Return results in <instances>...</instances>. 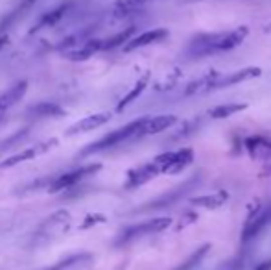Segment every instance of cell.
<instances>
[{"label":"cell","mask_w":271,"mask_h":270,"mask_svg":"<svg viewBox=\"0 0 271 270\" xmlns=\"http://www.w3.org/2000/svg\"><path fill=\"white\" fill-rule=\"evenodd\" d=\"M249 28L247 26H240L234 28L232 32L227 34H201L198 37H194L190 46H188V54L196 56V58H203L209 54H216V52H227L232 50L247 39Z\"/></svg>","instance_id":"6da1fadb"},{"label":"cell","mask_w":271,"mask_h":270,"mask_svg":"<svg viewBox=\"0 0 271 270\" xmlns=\"http://www.w3.org/2000/svg\"><path fill=\"white\" fill-rule=\"evenodd\" d=\"M141 128H142V119L139 121H133L125 126L114 130V132L103 135L102 139H98L94 143H90L87 148L81 150V155H90V154H98V152H103V150L114 148L122 143H127V141H133V139H141Z\"/></svg>","instance_id":"7a4b0ae2"},{"label":"cell","mask_w":271,"mask_h":270,"mask_svg":"<svg viewBox=\"0 0 271 270\" xmlns=\"http://www.w3.org/2000/svg\"><path fill=\"white\" fill-rule=\"evenodd\" d=\"M174 220L170 219V217H159V219H152L148 220V222H142V224H137V226H131L127 230H124V233L120 235L118 239V244H124V242H129L137 237H142V235H150V233H161V231L168 230L170 226H172Z\"/></svg>","instance_id":"3957f363"},{"label":"cell","mask_w":271,"mask_h":270,"mask_svg":"<svg viewBox=\"0 0 271 270\" xmlns=\"http://www.w3.org/2000/svg\"><path fill=\"white\" fill-rule=\"evenodd\" d=\"M245 150L253 161L262 163V178L271 176V143L264 137H247L245 139Z\"/></svg>","instance_id":"277c9868"},{"label":"cell","mask_w":271,"mask_h":270,"mask_svg":"<svg viewBox=\"0 0 271 270\" xmlns=\"http://www.w3.org/2000/svg\"><path fill=\"white\" fill-rule=\"evenodd\" d=\"M271 222V206L267 207H258L254 213H251L247 217V222H245V228L242 231V242L253 241L254 237L258 235L260 231L264 230L265 226Z\"/></svg>","instance_id":"5b68a950"},{"label":"cell","mask_w":271,"mask_h":270,"mask_svg":"<svg viewBox=\"0 0 271 270\" xmlns=\"http://www.w3.org/2000/svg\"><path fill=\"white\" fill-rule=\"evenodd\" d=\"M102 168V165H87V167H79L72 172H65L61 176H57V179H54V184L50 185V193H56V191H63V189H68V187H72L76 185L78 182H81L83 178L87 176H92L94 172H98Z\"/></svg>","instance_id":"8992f818"},{"label":"cell","mask_w":271,"mask_h":270,"mask_svg":"<svg viewBox=\"0 0 271 270\" xmlns=\"http://www.w3.org/2000/svg\"><path fill=\"white\" fill-rule=\"evenodd\" d=\"M258 76H262V69L260 67H243V69L229 72V74H220V78L216 81V89L232 87L236 85V83H243V81H249L253 80V78H258Z\"/></svg>","instance_id":"52a82bcc"},{"label":"cell","mask_w":271,"mask_h":270,"mask_svg":"<svg viewBox=\"0 0 271 270\" xmlns=\"http://www.w3.org/2000/svg\"><path fill=\"white\" fill-rule=\"evenodd\" d=\"M177 124V117L175 115H155V117H142V128L141 137L146 135H155V133L166 132L172 126Z\"/></svg>","instance_id":"ba28073f"},{"label":"cell","mask_w":271,"mask_h":270,"mask_svg":"<svg viewBox=\"0 0 271 270\" xmlns=\"http://www.w3.org/2000/svg\"><path fill=\"white\" fill-rule=\"evenodd\" d=\"M161 172V168L155 161H150L146 165H142L139 168H133L127 172V182H125V187L127 189H135V187H141V185L148 184L150 179H153L155 176H159Z\"/></svg>","instance_id":"9c48e42d"},{"label":"cell","mask_w":271,"mask_h":270,"mask_svg":"<svg viewBox=\"0 0 271 270\" xmlns=\"http://www.w3.org/2000/svg\"><path fill=\"white\" fill-rule=\"evenodd\" d=\"M170 35V32L166 28H153V30H148L144 34L137 35L133 39L124 46V52H133L137 48H144V46H150V45H155V43H161L164 41L166 37Z\"/></svg>","instance_id":"30bf717a"},{"label":"cell","mask_w":271,"mask_h":270,"mask_svg":"<svg viewBox=\"0 0 271 270\" xmlns=\"http://www.w3.org/2000/svg\"><path fill=\"white\" fill-rule=\"evenodd\" d=\"M52 144H57V139H50L48 143L45 144H39V146H32L28 150H23V152H19L15 155H10L8 159H4L0 163V168H10V167H15L19 163H23V161H30L32 157L35 155H39L41 152H46L48 148H52Z\"/></svg>","instance_id":"8fae6325"},{"label":"cell","mask_w":271,"mask_h":270,"mask_svg":"<svg viewBox=\"0 0 271 270\" xmlns=\"http://www.w3.org/2000/svg\"><path fill=\"white\" fill-rule=\"evenodd\" d=\"M111 115L109 113H94V115H89L78 121L76 124L67 130V135H78V133H83V132H90V130H96V128L103 126L105 122H109Z\"/></svg>","instance_id":"7c38bea8"},{"label":"cell","mask_w":271,"mask_h":270,"mask_svg":"<svg viewBox=\"0 0 271 270\" xmlns=\"http://www.w3.org/2000/svg\"><path fill=\"white\" fill-rule=\"evenodd\" d=\"M26 91H28V81H24V80L17 81L15 85L6 89V91L0 95V113H4L6 110L13 108V106L26 95Z\"/></svg>","instance_id":"4fadbf2b"},{"label":"cell","mask_w":271,"mask_h":270,"mask_svg":"<svg viewBox=\"0 0 271 270\" xmlns=\"http://www.w3.org/2000/svg\"><path fill=\"white\" fill-rule=\"evenodd\" d=\"M221 72H216V70H212V72H209V74L201 76V78H198L196 81H190L187 85V89H185V95H203V93H209V91H214L216 89V81H218V78H220Z\"/></svg>","instance_id":"5bb4252c"},{"label":"cell","mask_w":271,"mask_h":270,"mask_svg":"<svg viewBox=\"0 0 271 270\" xmlns=\"http://www.w3.org/2000/svg\"><path fill=\"white\" fill-rule=\"evenodd\" d=\"M70 10V4H61V6L54 8L50 12H46L43 17L34 24V28L30 30V34H35V32H39V30H45V28H50L54 26L56 23H59L63 17H65V13Z\"/></svg>","instance_id":"9a60e30c"},{"label":"cell","mask_w":271,"mask_h":270,"mask_svg":"<svg viewBox=\"0 0 271 270\" xmlns=\"http://www.w3.org/2000/svg\"><path fill=\"white\" fill-rule=\"evenodd\" d=\"M227 200H229V193H227V191H218V193H212V195H203V196L190 198V204L196 207H205V209H218V207L223 206Z\"/></svg>","instance_id":"2e32d148"},{"label":"cell","mask_w":271,"mask_h":270,"mask_svg":"<svg viewBox=\"0 0 271 270\" xmlns=\"http://www.w3.org/2000/svg\"><path fill=\"white\" fill-rule=\"evenodd\" d=\"M249 108V104L245 102H231V104H220L209 111V117L214 119V121H221V119H229V117L236 115V113H242Z\"/></svg>","instance_id":"e0dca14e"},{"label":"cell","mask_w":271,"mask_h":270,"mask_svg":"<svg viewBox=\"0 0 271 270\" xmlns=\"http://www.w3.org/2000/svg\"><path fill=\"white\" fill-rule=\"evenodd\" d=\"M98 50H103V41L100 39H90L87 41L81 48H76V50H68L67 58L74 59V61H83V59H89L92 54H96Z\"/></svg>","instance_id":"ac0fdd59"},{"label":"cell","mask_w":271,"mask_h":270,"mask_svg":"<svg viewBox=\"0 0 271 270\" xmlns=\"http://www.w3.org/2000/svg\"><path fill=\"white\" fill-rule=\"evenodd\" d=\"M148 83H150V72H146V74H142L139 80H137V83L133 85V89H131L127 95H125L122 100L118 102V106H116V111H124L129 104H133L137 100V98L141 97L142 93H144V89L148 87Z\"/></svg>","instance_id":"d6986e66"},{"label":"cell","mask_w":271,"mask_h":270,"mask_svg":"<svg viewBox=\"0 0 271 270\" xmlns=\"http://www.w3.org/2000/svg\"><path fill=\"white\" fill-rule=\"evenodd\" d=\"M35 2H37V0H21V2L17 4V8H15L13 12L8 13L6 19H4L2 23H0V34H2V32H6V30L10 28V26H13V24L17 23L19 19L23 17V15H24L26 12H30Z\"/></svg>","instance_id":"ffe728a7"},{"label":"cell","mask_w":271,"mask_h":270,"mask_svg":"<svg viewBox=\"0 0 271 270\" xmlns=\"http://www.w3.org/2000/svg\"><path fill=\"white\" fill-rule=\"evenodd\" d=\"M194 161V152L192 148H181L175 150L174 161H172V167H170L168 174H179Z\"/></svg>","instance_id":"44dd1931"},{"label":"cell","mask_w":271,"mask_h":270,"mask_svg":"<svg viewBox=\"0 0 271 270\" xmlns=\"http://www.w3.org/2000/svg\"><path fill=\"white\" fill-rule=\"evenodd\" d=\"M209 250H210V244H209V242H205L203 246H199L196 252L190 253V255H188V257L185 259L179 266H175L174 270H194L199 263H201V261H203V257L209 253Z\"/></svg>","instance_id":"7402d4cb"},{"label":"cell","mask_w":271,"mask_h":270,"mask_svg":"<svg viewBox=\"0 0 271 270\" xmlns=\"http://www.w3.org/2000/svg\"><path fill=\"white\" fill-rule=\"evenodd\" d=\"M133 34H135V26H129V28L122 30L116 35L109 37V39H103V50H113L116 46L127 45L131 39H133Z\"/></svg>","instance_id":"603a6c76"},{"label":"cell","mask_w":271,"mask_h":270,"mask_svg":"<svg viewBox=\"0 0 271 270\" xmlns=\"http://www.w3.org/2000/svg\"><path fill=\"white\" fill-rule=\"evenodd\" d=\"M30 113L35 117H63L65 115V110L54 102H41L37 106H34L30 110Z\"/></svg>","instance_id":"cb8c5ba5"},{"label":"cell","mask_w":271,"mask_h":270,"mask_svg":"<svg viewBox=\"0 0 271 270\" xmlns=\"http://www.w3.org/2000/svg\"><path fill=\"white\" fill-rule=\"evenodd\" d=\"M148 2H152V0H116L114 8H116V13H120V15H129V13L141 10Z\"/></svg>","instance_id":"d4e9b609"},{"label":"cell","mask_w":271,"mask_h":270,"mask_svg":"<svg viewBox=\"0 0 271 270\" xmlns=\"http://www.w3.org/2000/svg\"><path fill=\"white\" fill-rule=\"evenodd\" d=\"M198 220V213L194 211H187L185 215H183V219H181L179 226H177V230H183V228H187L188 224H194Z\"/></svg>","instance_id":"484cf974"},{"label":"cell","mask_w":271,"mask_h":270,"mask_svg":"<svg viewBox=\"0 0 271 270\" xmlns=\"http://www.w3.org/2000/svg\"><path fill=\"white\" fill-rule=\"evenodd\" d=\"M218 270H243L242 263H240V259H231V261H227L223 263Z\"/></svg>","instance_id":"4316f807"},{"label":"cell","mask_w":271,"mask_h":270,"mask_svg":"<svg viewBox=\"0 0 271 270\" xmlns=\"http://www.w3.org/2000/svg\"><path fill=\"white\" fill-rule=\"evenodd\" d=\"M253 270H271V259H267V261H262V263H258Z\"/></svg>","instance_id":"83f0119b"},{"label":"cell","mask_w":271,"mask_h":270,"mask_svg":"<svg viewBox=\"0 0 271 270\" xmlns=\"http://www.w3.org/2000/svg\"><path fill=\"white\" fill-rule=\"evenodd\" d=\"M6 41H8V35H2V37H0V48L6 45Z\"/></svg>","instance_id":"f1b7e54d"},{"label":"cell","mask_w":271,"mask_h":270,"mask_svg":"<svg viewBox=\"0 0 271 270\" xmlns=\"http://www.w3.org/2000/svg\"><path fill=\"white\" fill-rule=\"evenodd\" d=\"M265 34H271V23L265 26Z\"/></svg>","instance_id":"f546056e"}]
</instances>
